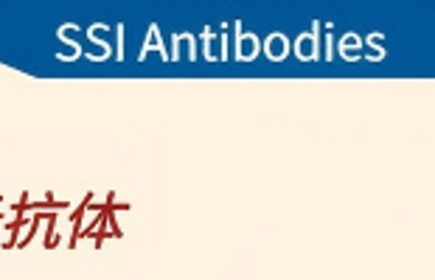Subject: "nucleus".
Wrapping results in <instances>:
<instances>
[{
	"instance_id": "nucleus-4",
	"label": "nucleus",
	"mask_w": 435,
	"mask_h": 280,
	"mask_svg": "<svg viewBox=\"0 0 435 280\" xmlns=\"http://www.w3.org/2000/svg\"><path fill=\"white\" fill-rule=\"evenodd\" d=\"M202 57L208 62H222L225 59V37H222V29H220V34H213L211 29H205V51H202Z\"/></svg>"
},
{
	"instance_id": "nucleus-8",
	"label": "nucleus",
	"mask_w": 435,
	"mask_h": 280,
	"mask_svg": "<svg viewBox=\"0 0 435 280\" xmlns=\"http://www.w3.org/2000/svg\"><path fill=\"white\" fill-rule=\"evenodd\" d=\"M45 216H48V213H34V216H31V221H29V230H26V235H23V238H20V241H17L15 246H20V249H26V246L31 244V238L37 235V230H40V221H43Z\"/></svg>"
},
{
	"instance_id": "nucleus-3",
	"label": "nucleus",
	"mask_w": 435,
	"mask_h": 280,
	"mask_svg": "<svg viewBox=\"0 0 435 280\" xmlns=\"http://www.w3.org/2000/svg\"><path fill=\"white\" fill-rule=\"evenodd\" d=\"M169 59H197V37L194 34H174Z\"/></svg>"
},
{
	"instance_id": "nucleus-10",
	"label": "nucleus",
	"mask_w": 435,
	"mask_h": 280,
	"mask_svg": "<svg viewBox=\"0 0 435 280\" xmlns=\"http://www.w3.org/2000/svg\"><path fill=\"white\" fill-rule=\"evenodd\" d=\"M104 238H110V230H107V216L99 221V227L93 230V244H96V249L104 244Z\"/></svg>"
},
{
	"instance_id": "nucleus-7",
	"label": "nucleus",
	"mask_w": 435,
	"mask_h": 280,
	"mask_svg": "<svg viewBox=\"0 0 435 280\" xmlns=\"http://www.w3.org/2000/svg\"><path fill=\"white\" fill-rule=\"evenodd\" d=\"M149 51H155V54H160L163 59H169V51L163 48V40H160V29H157L155 23H152L149 31H146V45H143V51H141V59H146Z\"/></svg>"
},
{
	"instance_id": "nucleus-5",
	"label": "nucleus",
	"mask_w": 435,
	"mask_h": 280,
	"mask_svg": "<svg viewBox=\"0 0 435 280\" xmlns=\"http://www.w3.org/2000/svg\"><path fill=\"white\" fill-rule=\"evenodd\" d=\"M315 31H306V34H301L298 40H295V57L301 59V62H315V59H320V51H318V43H315Z\"/></svg>"
},
{
	"instance_id": "nucleus-2",
	"label": "nucleus",
	"mask_w": 435,
	"mask_h": 280,
	"mask_svg": "<svg viewBox=\"0 0 435 280\" xmlns=\"http://www.w3.org/2000/svg\"><path fill=\"white\" fill-rule=\"evenodd\" d=\"M262 48H264L267 59H273V62H284V59L290 57V51H292V43H290V37H287V34L273 31L270 37H264Z\"/></svg>"
},
{
	"instance_id": "nucleus-9",
	"label": "nucleus",
	"mask_w": 435,
	"mask_h": 280,
	"mask_svg": "<svg viewBox=\"0 0 435 280\" xmlns=\"http://www.w3.org/2000/svg\"><path fill=\"white\" fill-rule=\"evenodd\" d=\"M57 219H59V213H48V230H45V249H54L57 244H59V238H57Z\"/></svg>"
},
{
	"instance_id": "nucleus-1",
	"label": "nucleus",
	"mask_w": 435,
	"mask_h": 280,
	"mask_svg": "<svg viewBox=\"0 0 435 280\" xmlns=\"http://www.w3.org/2000/svg\"><path fill=\"white\" fill-rule=\"evenodd\" d=\"M262 51V40L256 34H245L242 29L236 31V45H234V59L239 62H253Z\"/></svg>"
},
{
	"instance_id": "nucleus-6",
	"label": "nucleus",
	"mask_w": 435,
	"mask_h": 280,
	"mask_svg": "<svg viewBox=\"0 0 435 280\" xmlns=\"http://www.w3.org/2000/svg\"><path fill=\"white\" fill-rule=\"evenodd\" d=\"M337 54L345 59V62H357V59H362V40L354 34V31H348V34H343V40H340V48H337Z\"/></svg>"
}]
</instances>
